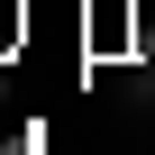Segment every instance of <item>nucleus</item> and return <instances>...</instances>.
<instances>
[{
	"label": "nucleus",
	"instance_id": "f257e3e1",
	"mask_svg": "<svg viewBox=\"0 0 155 155\" xmlns=\"http://www.w3.org/2000/svg\"><path fill=\"white\" fill-rule=\"evenodd\" d=\"M28 37H37V9H28V0H0V64H18Z\"/></svg>",
	"mask_w": 155,
	"mask_h": 155
},
{
	"label": "nucleus",
	"instance_id": "f03ea898",
	"mask_svg": "<svg viewBox=\"0 0 155 155\" xmlns=\"http://www.w3.org/2000/svg\"><path fill=\"white\" fill-rule=\"evenodd\" d=\"M0 101H9V73H0Z\"/></svg>",
	"mask_w": 155,
	"mask_h": 155
},
{
	"label": "nucleus",
	"instance_id": "7ed1b4c3",
	"mask_svg": "<svg viewBox=\"0 0 155 155\" xmlns=\"http://www.w3.org/2000/svg\"><path fill=\"white\" fill-rule=\"evenodd\" d=\"M146 73H155V64H146Z\"/></svg>",
	"mask_w": 155,
	"mask_h": 155
}]
</instances>
